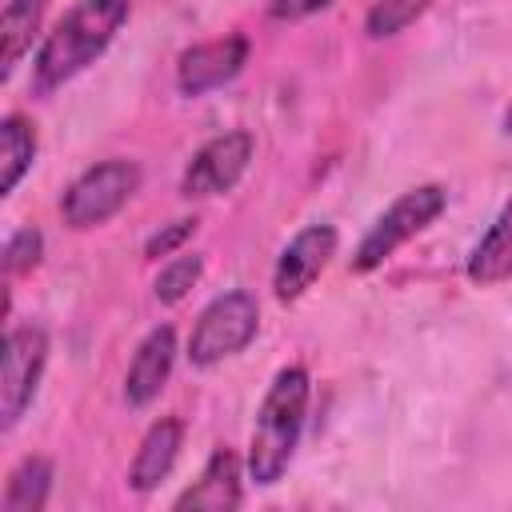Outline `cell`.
Instances as JSON below:
<instances>
[{
	"label": "cell",
	"instance_id": "6da1fadb",
	"mask_svg": "<svg viewBox=\"0 0 512 512\" xmlns=\"http://www.w3.org/2000/svg\"><path fill=\"white\" fill-rule=\"evenodd\" d=\"M124 20H128V0H80L36 48L32 88L44 96L68 84L112 44Z\"/></svg>",
	"mask_w": 512,
	"mask_h": 512
},
{
	"label": "cell",
	"instance_id": "7a4b0ae2",
	"mask_svg": "<svg viewBox=\"0 0 512 512\" xmlns=\"http://www.w3.org/2000/svg\"><path fill=\"white\" fill-rule=\"evenodd\" d=\"M308 372L304 368H280L272 388L264 392V404L256 412L252 444H248V476L256 484H276L300 444L304 432V412H308Z\"/></svg>",
	"mask_w": 512,
	"mask_h": 512
},
{
	"label": "cell",
	"instance_id": "3957f363",
	"mask_svg": "<svg viewBox=\"0 0 512 512\" xmlns=\"http://www.w3.org/2000/svg\"><path fill=\"white\" fill-rule=\"evenodd\" d=\"M256 328H260V304H256V296L252 292H240V288L236 292H224V296H216L200 312V320H196V328L188 336V360L196 368H212V364L236 356L240 348H248L252 336H256Z\"/></svg>",
	"mask_w": 512,
	"mask_h": 512
},
{
	"label": "cell",
	"instance_id": "277c9868",
	"mask_svg": "<svg viewBox=\"0 0 512 512\" xmlns=\"http://www.w3.org/2000/svg\"><path fill=\"white\" fill-rule=\"evenodd\" d=\"M448 204V192L440 184H420L408 188L400 200H392V208L368 228V236L360 240L356 256H352V272H372L380 268L404 240H412L416 232H424Z\"/></svg>",
	"mask_w": 512,
	"mask_h": 512
},
{
	"label": "cell",
	"instance_id": "5b68a950",
	"mask_svg": "<svg viewBox=\"0 0 512 512\" xmlns=\"http://www.w3.org/2000/svg\"><path fill=\"white\" fill-rule=\"evenodd\" d=\"M140 188V168L132 160H104L92 164L84 176H76L60 200L64 224L68 228H96L104 220H112L132 192Z\"/></svg>",
	"mask_w": 512,
	"mask_h": 512
},
{
	"label": "cell",
	"instance_id": "8992f818",
	"mask_svg": "<svg viewBox=\"0 0 512 512\" xmlns=\"http://www.w3.org/2000/svg\"><path fill=\"white\" fill-rule=\"evenodd\" d=\"M44 360H48V332L40 324L8 328L4 364H0V424L4 428H16V420L32 404Z\"/></svg>",
	"mask_w": 512,
	"mask_h": 512
},
{
	"label": "cell",
	"instance_id": "52a82bcc",
	"mask_svg": "<svg viewBox=\"0 0 512 512\" xmlns=\"http://www.w3.org/2000/svg\"><path fill=\"white\" fill-rule=\"evenodd\" d=\"M252 152H256V140H252V132H244V128L224 132V136H212V140L188 160L184 180H180V192H184L188 200L224 196V192L236 188V180L248 172Z\"/></svg>",
	"mask_w": 512,
	"mask_h": 512
},
{
	"label": "cell",
	"instance_id": "ba28073f",
	"mask_svg": "<svg viewBox=\"0 0 512 512\" xmlns=\"http://www.w3.org/2000/svg\"><path fill=\"white\" fill-rule=\"evenodd\" d=\"M336 228L332 224H308V228H300L292 240H288V248L280 252V260H276V276H272V288H276V300H300L312 284H316V276L328 268V260L336 256Z\"/></svg>",
	"mask_w": 512,
	"mask_h": 512
},
{
	"label": "cell",
	"instance_id": "9c48e42d",
	"mask_svg": "<svg viewBox=\"0 0 512 512\" xmlns=\"http://www.w3.org/2000/svg\"><path fill=\"white\" fill-rule=\"evenodd\" d=\"M244 64H248V40L232 32L224 40H208V44L188 48L176 64V84L184 96H204V92L228 84Z\"/></svg>",
	"mask_w": 512,
	"mask_h": 512
},
{
	"label": "cell",
	"instance_id": "30bf717a",
	"mask_svg": "<svg viewBox=\"0 0 512 512\" xmlns=\"http://www.w3.org/2000/svg\"><path fill=\"white\" fill-rule=\"evenodd\" d=\"M172 360H176V332L168 324L152 328L144 336V344L136 348L132 364H128V380H124V400L132 408H144L160 396V388L172 376Z\"/></svg>",
	"mask_w": 512,
	"mask_h": 512
},
{
	"label": "cell",
	"instance_id": "8fae6325",
	"mask_svg": "<svg viewBox=\"0 0 512 512\" xmlns=\"http://www.w3.org/2000/svg\"><path fill=\"white\" fill-rule=\"evenodd\" d=\"M180 444H184V424H180L176 416L156 420V424L144 432L140 448H136V460H132V468H128V484H132L136 492H152V488L172 472V464H176V456H180Z\"/></svg>",
	"mask_w": 512,
	"mask_h": 512
},
{
	"label": "cell",
	"instance_id": "7c38bea8",
	"mask_svg": "<svg viewBox=\"0 0 512 512\" xmlns=\"http://www.w3.org/2000/svg\"><path fill=\"white\" fill-rule=\"evenodd\" d=\"M240 460L232 448H216L212 460L204 464L200 480L176 500V508H204V512H224V508H240Z\"/></svg>",
	"mask_w": 512,
	"mask_h": 512
},
{
	"label": "cell",
	"instance_id": "4fadbf2b",
	"mask_svg": "<svg viewBox=\"0 0 512 512\" xmlns=\"http://www.w3.org/2000/svg\"><path fill=\"white\" fill-rule=\"evenodd\" d=\"M468 280L476 284H500L512 280V200L492 220V228L480 236V244L468 256Z\"/></svg>",
	"mask_w": 512,
	"mask_h": 512
},
{
	"label": "cell",
	"instance_id": "5bb4252c",
	"mask_svg": "<svg viewBox=\"0 0 512 512\" xmlns=\"http://www.w3.org/2000/svg\"><path fill=\"white\" fill-rule=\"evenodd\" d=\"M48 0H8L4 16H0V36H4V76H12V68L20 64V56L32 48V36L40 28Z\"/></svg>",
	"mask_w": 512,
	"mask_h": 512
},
{
	"label": "cell",
	"instance_id": "9a60e30c",
	"mask_svg": "<svg viewBox=\"0 0 512 512\" xmlns=\"http://www.w3.org/2000/svg\"><path fill=\"white\" fill-rule=\"evenodd\" d=\"M48 492H52V464L44 456H28L8 476L4 512H40L48 504Z\"/></svg>",
	"mask_w": 512,
	"mask_h": 512
},
{
	"label": "cell",
	"instance_id": "2e32d148",
	"mask_svg": "<svg viewBox=\"0 0 512 512\" xmlns=\"http://www.w3.org/2000/svg\"><path fill=\"white\" fill-rule=\"evenodd\" d=\"M0 144H4V196L16 192L20 176L32 168L36 156V132L24 116H4L0 124Z\"/></svg>",
	"mask_w": 512,
	"mask_h": 512
},
{
	"label": "cell",
	"instance_id": "e0dca14e",
	"mask_svg": "<svg viewBox=\"0 0 512 512\" xmlns=\"http://www.w3.org/2000/svg\"><path fill=\"white\" fill-rule=\"evenodd\" d=\"M428 4H432V0H376V4L368 8V16H364V32H368L372 40L396 36V32H404L412 20H420V16L428 12Z\"/></svg>",
	"mask_w": 512,
	"mask_h": 512
},
{
	"label": "cell",
	"instance_id": "ac0fdd59",
	"mask_svg": "<svg viewBox=\"0 0 512 512\" xmlns=\"http://www.w3.org/2000/svg\"><path fill=\"white\" fill-rule=\"evenodd\" d=\"M200 272H204V260L200 256H172L160 268V276H156V300L160 304H180L196 288Z\"/></svg>",
	"mask_w": 512,
	"mask_h": 512
},
{
	"label": "cell",
	"instance_id": "d6986e66",
	"mask_svg": "<svg viewBox=\"0 0 512 512\" xmlns=\"http://www.w3.org/2000/svg\"><path fill=\"white\" fill-rule=\"evenodd\" d=\"M40 252H44V236L36 228H20L4 244V268L8 272H28V268L40 264Z\"/></svg>",
	"mask_w": 512,
	"mask_h": 512
},
{
	"label": "cell",
	"instance_id": "ffe728a7",
	"mask_svg": "<svg viewBox=\"0 0 512 512\" xmlns=\"http://www.w3.org/2000/svg\"><path fill=\"white\" fill-rule=\"evenodd\" d=\"M196 232V220H172V224H164L160 232H152L148 236V244H144V256L148 260H160V256H172L188 236Z\"/></svg>",
	"mask_w": 512,
	"mask_h": 512
},
{
	"label": "cell",
	"instance_id": "44dd1931",
	"mask_svg": "<svg viewBox=\"0 0 512 512\" xmlns=\"http://www.w3.org/2000/svg\"><path fill=\"white\" fill-rule=\"evenodd\" d=\"M332 0H268V16L276 20H300V16H312L320 8H328Z\"/></svg>",
	"mask_w": 512,
	"mask_h": 512
},
{
	"label": "cell",
	"instance_id": "7402d4cb",
	"mask_svg": "<svg viewBox=\"0 0 512 512\" xmlns=\"http://www.w3.org/2000/svg\"><path fill=\"white\" fill-rule=\"evenodd\" d=\"M504 128H508V132H512V108H508V116H504Z\"/></svg>",
	"mask_w": 512,
	"mask_h": 512
}]
</instances>
